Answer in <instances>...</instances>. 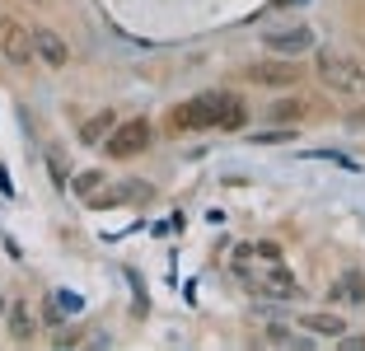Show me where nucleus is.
<instances>
[{
	"label": "nucleus",
	"instance_id": "obj_4",
	"mask_svg": "<svg viewBox=\"0 0 365 351\" xmlns=\"http://www.w3.org/2000/svg\"><path fill=\"white\" fill-rule=\"evenodd\" d=\"M145 146H150V122H145V117L118 122V127L103 136V150L113 155V160H131V155H140Z\"/></svg>",
	"mask_w": 365,
	"mask_h": 351
},
{
	"label": "nucleus",
	"instance_id": "obj_3",
	"mask_svg": "<svg viewBox=\"0 0 365 351\" xmlns=\"http://www.w3.org/2000/svg\"><path fill=\"white\" fill-rule=\"evenodd\" d=\"M319 80L328 89H337V94H361L365 89V71H361V61H351V56H342V52H319Z\"/></svg>",
	"mask_w": 365,
	"mask_h": 351
},
{
	"label": "nucleus",
	"instance_id": "obj_15",
	"mask_svg": "<svg viewBox=\"0 0 365 351\" xmlns=\"http://www.w3.org/2000/svg\"><path fill=\"white\" fill-rule=\"evenodd\" d=\"M272 117H300V103H277V108H272Z\"/></svg>",
	"mask_w": 365,
	"mask_h": 351
},
{
	"label": "nucleus",
	"instance_id": "obj_12",
	"mask_svg": "<svg viewBox=\"0 0 365 351\" xmlns=\"http://www.w3.org/2000/svg\"><path fill=\"white\" fill-rule=\"evenodd\" d=\"M113 127H118V122H113V113H98V117H89L85 127H80V141H85V146H98V141H103Z\"/></svg>",
	"mask_w": 365,
	"mask_h": 351
},
{
	"label": "nucleus",
	"instance_id": "obj_17",
	"mask_svg": "<svg viewBox=\"0 0 365 351\" xmlns=\"http://www.w3.org/2000/svg\"><path fill=\"white\" fill-rule=\"evenodd\" d=\"M38 5H43V0H38Z\"/></svg>",
	"mask_w": 365,
	"mask_h": 351
},
{
	"label": "nucleus",
	"instance_id": "obj_5",
	"mask_svg": "<svg viewBox=\"0 0 365 351\" xmlns=\"http://www.w3.org/2000/svg\"><path fill=\"white\" fill-rule=\"evenodd\" d=\"M0 52H5V61H14V66H29L33 56V29L29 24H19V19H10V14H0Z\"/></svg>",
	"mask_w": 365,
	"mask_h": 351
},
{
	"label": "nucleus",
	"instance_id": "obj_11",
	"mask_svg": "<svg viewBox=\"0 0 365 351\" xmlns=\"http://www.w3.org/2000/svg\"><path fill=\"white\" fill-rule=\"evenodd\" d=\"M333 295H337V300H351V305H361V300H365V277H361V272H346V277H337Z\"/></svg>",
	"mask_w": 365,
	"mask_h": 351
},
{
	"label": "nucleus",
	"instance_id": "obj_13",
	"mask_svg": "<svg viewBox=\"0 0 365 351\" xmlns=\"http://www.w3.org/2000/svg\"><path fill=\"white\" fill-rule=\"evenodd\" d=\"M98 183H103V173H98V169H89V173H80V178H76V192H80V197H94V188H98Z\"/></svg>",
	"mask_w": 365,
	"mask_h": 351
},
{
	"label": "nucleus",
	"instance_id": "obj_8",
	"mask_svg": "<svg viewBox=\"0 0 365 351\" xmlns=\"http://www.w3.org/2000/svg\"><path fill=\"white\" fill-rule=\"evenodd\" d=\"M33 52H38V61L52 66V71H61V66L71 61V47H66V38H61L56 29H43V24L33 29Z\"/></svg>",
	"mask_w": 365,
	"mask_h": 351
},
{
	"label": "nucleus",
	"instance_id": "obj_16",
	"mask_svg": "<svg viewBox=\"0 0 365 351\" xmlns=\"http://www.w3.org/2000/svg\"><path fill=\"white\" fill-rule=\"evenodd\" d=\"M52 178H56V183H66V164H61V155H52Z\"/></svg>",
	"mask_w": 365,
	"mask_h": 351
},
{
	"label": "nucleus",
	"instance_id": "obj_10",
	"mask_svg": "<svg viewBox=\"0 0 365 351\" xmlns=\"http://www.w3.org/2000/svg\"><path fill=\"white\" fill-rule=\"evenodd\" d=\"M300 323H304L309 332H323V337H342V332H346V323L337 319V314H304Z\"/></svg>",
	"mask_w": 365,
	"mask_h": 351
},
{
	"label": "nucleus",
	"instance_id": "obj_7",
	"mask_svg": "<svg viewBox=\"0 0 365 351\" xmlns=\"http://www.w3.org/2000/svg\"><path fill=\"white\" fill-rule=\"evenodd\" d=\"M314 47V33L304 29V24H295V29H272L267 33V52L272 56H300Z\"/></svg>",
	"mask_w": 365,
	"mask_h": 351
},
{
	"label": "nucleus",
	"instance_id": "obj_2",
	"mask_svg": "<svg viewBox=\"0 0 365 351\" xmlns=\"http://www.w3.org/2000/svg\"><path fill=\"white\" fill-rule=\"evenodd\" d=\"M235 272H239V277H244L253 290H258V295H272V300H295V295H300L295 277H290L286 267H281L277 244L239 248V253H235Z\"/></svg>",
	"mask_w": 365,
	"mask_h": 351
},
{
	"label": "nucleus",
	"instance_id": "obj_1",
	"mask_svg": "<svg viewBox=\"0 0 365 351\" xmlns=\"http://www.w3.org/2000/svg\"><path fill=\"white\" fill-rule=\"evenodd\" d=\"M244 103H239L235 94H225V89H215V94H197V98H187V103H178L169 113V131H211V127H220V131H235V127H244Z\"/></svg>",
	"mask_w": 365,
	"mask_h": 351
},
{
	"label": "nucleus",
	"instance_id": "obj_9",
	"mask_svg": "<svg viewBox=\"0 0 365 351\" xmlns=\"http://www.w3.org/2000/svg\"><path fill=\"white\" fill-rule=\"evenodd\" d=\"M10 332H14V342H29L33 332H38V323H33V309L24 305V300H19V305H10Z\"/></svg>",
	"mask_w": 365,
	"mask_h": 351
},
{
	"label": "nucleus",
	"instance_id": "obj_6",
	"mask_svg": "<svg viewBox=\"0 0 365 351\" xmlns=\"http://www.w3.org/2000/svg\"><path fill=\"white\" fill-rule=\"evenodd\" d=\"M248 80H253V85L281 89V85H295V80H300V66L286 61V56H277V61H253L248 66Z\"/></svg>",
	"mask_w": 365,
	"mask_h": 351
},
{
	"label": "nucleus",
	"instance_id": "obj_14",
	"mask_svg": "<svg viewBox=\"0 0 365 351\" xmlns=\"http://www.w3.org/2000/svg\"><path fill=\"white\" fill-rule=\"evenodd\" d=\"M253 141H262V146H277V141H290V131H262V136H253Z\"/></svg>",
	"mask_w": 365,
	"mask_h": 351
}]
</instances>
